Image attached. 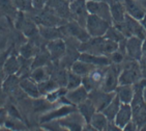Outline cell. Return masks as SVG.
<instances>
[{"label": "cell", "mask_w": 146, "mask_h": 131, "mask_svg": "<svg viewBox=\"0 0 146 131\" xmlns=\"http://www.w3.org/2000/svg\"><path fill=\"white\" fill-rule=\"evenodd\" d=\"M120 71L117 67H108V70L106 72L105 78L102 82L101 90L107 93L115 92L117 86H119V74Z\"/></svg>", "instance_id": "9"}, {"label": "cell", "mask_w": 146, "mask_h": 131, "mask_svg": "<svg viewBox=\"0 0 146 131\" xmlns=\"http://www.w3.org/2000/svg\"><path fill=\"white\" fill-rule=\"evenodd\" d=\"M16 4L20 9L28 11L32 7V0H16Z\"/></svg>", "instance_id": "36"}, {"label": "cell", "mask_w": 146, "mask_h": 131, "mask_svg": "<svg viewBox=\"0 0 146 131\" xmlns=\"http://www.w3.org/2000/svg\"><path fill=\"white\" fill-rule=\"evenodd\" d=\"M22 131H28V130H27V129H25V130H22Z\"/></svg>", "instance_id": "47"}, {"label": "cell", "mask_w": 146, "mask_h": 131, "mask_svg": "<svg viewBox=\"0 0 146 131\" xmlns=\"http://www.w3.org/2000/svg\"><path fill=\"white\" fill-rule=\"evenodd\" d=\"M47 50L50 55V57L53 60H59L66 51V46H65L64 41L61 39H56V40L50 41L47 45Z\"/></svg>", "instance_id": "14"}, {"label": "cell", "mask_w": 146, "mask_h": 131, "mask_svg": "<svg viewBox=\"0 0 146 131\" xmlns=\"http://www.w3.org/2000/svg\"><path fill=\"white\" fill-rule=\"evenodd\" d=\"M77 110V108L75 107V105L73 104H66V105H63L61 107H58L56 109H53V110L49 111L46 114H44L42 118H40V123H46L49 122V121H53V120H59L61 118L68 116V114L73 112V111Z\"/></svg>", "instance_id": "12"}, {"label": "cell", "mask_w": 146, "mask_h": 131, "mask_svg": "<svg viewBox=\"0 0 146 131\" xmlns=\"http://www.w3.org/2000/svg\"><path fill=\"white\" fill-rule=\"evenodd\" d=\"M20 86L22 88L23 91L25 92L26 94L30 96L31 98L33 99H37V98L40 97V92H39L38 88V84H37L35 81L33 80L29 79V78H24L20 81Z\"/></svg>", "instance_id": "19"}, {"label": "cell", "mask_w": 146, "mask_h": 131, "mask_svg": "<svg viewBox=\"0 0 146 131\" xmlns=\"http://www.w3.org/2000/svg\"><path fill=\"white\" fill-rule=\"evenodd\" d=\"M115 96V92L107 93V92L102 91L101 88H96V90H93V91L90 92L89 95H88V98L91 100L93 105L96 106V110L103 111Z\"/></svg>", "instance_id": "6"}, {"label": "cell", "mask_w": 146, "mask_h": 131, "mask_svg": "<svg viewBox=\"0 0 146 131\" xmlns=\"http://www.w3.org/2000/svg\"><path fill=\"white\" fill-rule=\"evenodd\" d=\"M109 123L110 122L107 117L102 111H96L91 118L89 125L96 131H106V129L109 126Z\"/></svg>", "instance_id": "21"}, {"label": "cell", "mask_w": 146, "mask_h": 131, "mask_svg": "<svg viewBox=\"0 0 146 131\" xmlns=\"http://www.w3.org/2000/svg\"><path fill=\"white\" fill-rule=\"evenodd\" d=\"M124 23L127 25V28L131 37H137L141 40H144L146 37V31L143 28L142 24L140 23V21L136 20L129 15H125Z\"/></svg>", "instance_id": "13"}, {"label": "cell", "mask_w": 146, "mask_h": 131, "mask_svg": "<svg viewBox=\"0 0 146 131\" xmlns=\"http://www.w3.org/2000/svg\"><path fill=\"white\" fill-rule=\"evenodd\" d=\"M3 126H5L7 128L13 129L14 131H22V130L27 129L26 128V125L22 122L21 119H17V118L11 117V116H9L5 124Z\"/></svg>", "instance_id": "30"}, {"label": "cell", "mask_w": 146, "mask_h": 131, "mask_svg": "<svg viewBox=\"0 0 146 131\" xmlns=\"http://www.w3.org/2000/svg\"><path fill=\"white\" fill-rule=\"evenodd\" d=\"M120 105H121L120 100L118 99L117 96H115V97L113 98L112 101L108 104L107 107L102 111V112L107 117L109 122H113L116 117V114H117L118 110H119V108H120Z\"/></svg>", "instance_id": "25"}, {"label": "cell", "mask_w": 146, "mask_h": 131, "mask_svg": "<svg viewBox=\"0 0 146 131\" xmlns=\"http://www.w3.org/2000/svg\"><path fill=\"white\" fill-rule=\"evenodd\" d=\"M48 0H32V5L35 9H42L47 4Z\"/></svg>", "instance_id": "40"}, {"label": "cell", "mask_w": 146, "mask_h": 131, "mask_svg": "<svg viewBox=\"0 0 146 131\" xmlns=\"http://www.w3.org/2000/svg\"><path fill=\"white\" fill-rule=\"evenodd\" d=\"M39 32L42 37L49 40H56L59 39V31L54 27H49V26H45V27H40L39 28Z\"/></svg>", "instance_id": "34"}, {"label": "cell", "mask_w": 146, "mask_h": 131, "mask_svg": "<svg viewBox=\"0 0 146 131\" xmlns=\"http://www.w3.org/2000/svg\"><path fill=\"white\" fill-rule=\"evenodd\" d=\"M77 109H78L79 112L83 116V118L85 119V121H86L87 124H89L92 116L98 111L96 108V106L93 105V103L91 102V100H90L89 98L86 99L85 101H83L82 103H80L79 105H77Z\"/></svg>", "instance_id": "20"}, {"label": "cell", "mask_w": 146, "mask_h": 131, "mask_svg": "<svg viewBox=\"0 0 146 131\" xmlns=\"http://www.w3.org/2000/svg\"><path fill=\"white\" fill-rule=\"evenodd\" d=\"M121 131H139V127L132 121V122H129L124 128H122Z\"/></svg>", "instance_id": "39"}, {"label": "cell", "mask_w": 146, "mask_h": 131, "mask_svg": "<svg viewBox=\"0 0 146 131\" xmlns=\"http://www.w3.org/2000/svg\"><path fill=\"white\" fill-rule=\"evenodd\" d=\"M146 86V79H141L134 84V98L131 106L133 110V122L141 128L146 126V102L143 96V90Z\"/></svg>", "instance_id": "1"}, {"label": "cell", "mask_w": 146, "mask_h": 131, "mask_svg": "<svg viewBox=\"0 0 146 131\" xmlns=\"http://www.w3.org/2000/svg\"><path fill=\"white\" fill-rule=\"evenodd\" d=\"M4 76H5V73H4V71H0V86L2 84L3 80H4Z\"/></svg>", "instance_id": "42"}, {"label": "cell", "mask_w": 146, "mask_h": 131, "mask_svg": "<svg viewBox=\"0 0 146 131\" xmlns=\"http://www.w3.org/2000/svg\"><path fill=\"white\" fill-rule=\"evenodd\" d=\"M78 59L89 63L91 65L96 66V67H108L111 65V59L106 55H94L86 53V52H82Z\"/></svg>", "instance_id": "17"}, {"label": "cell", "mask_w": 146, "mask_h": 131, "mask_svg": "<svg viewBox=\"0 0 146 131\" xmlns=\"http://www.w3.org/2000/svg\"><path fill=\"white\" fill-rule=\"evenodd\" d=\"M30 78L36 83H40L48 80L50 78V74L48 72V69L42 66V67H36L33 69V71L30 74Z\"/></svg>", "instance_id": "27"}, {"label": "cell", "mask_w": 146, "mask_h": 131, "mask_svg": "<svg viewBox=\"0 0 146 131\" xmlns=\"http://www.w3.org/2000/svg\"><path fill=\"white\" fill-rule=\"evenodd\" d=\"M143 96H144V99H145V102H146V86L143 90Z\"/></svg>", "instance_id": "45"}, {"label": "cell", "mask_w": 146, "mask_h": 131, "mask_svg": "<svg viewBox=\"0 0 146 131\" xmlns=\"http://www.w3.org/2000/svg\"><path fill=\"white\" fill-rule=\"evenodd\" d=\"M47 5L57 14H61L63 16L68 15L70 11V4L66 0H48Z\"/></svg>", "instance_id": "26"}, {"label": "cell", "mask_w": 146, "mask_h": 131, "mask_svg": "<svg viewBox=\"0 0 146 131\" xmlns=\"http://www.w3.org/2000/svg\"><path fill=\"white\" fill-rule=\"evenodd\" d=\"M42 127L47 129L48 131H68V129L63 127V126L58 122V120L49 121V122L42 123Z\"/></svg>", "instance_id": "35"}, {"label": "cell", "mask_w": 146, "mask_h": 131, "mask_svg": "<svg viewBox=\"0 0 146 131\" xmlns=\"http://www.w3.org/2000/svg\"><path fill=\"white\" fill-rule=\"evenodd\" d=\"M66 1H74V0H66Z\"/></svg>", "instance_id": "46"}, {"label": "cell", "mask_w": 146, "mask_h": 131, "mask_svg": "<svg viewBox=\"0 0 146 131\" xmlns=\"http://www.w3.org/2000/svg\"><path fill=\"white\" fill-rule=\"evenodd\" d=\"M142 50H143V54L146 55V37L143 40V43H142Z\"/></svg>", "instance_id": "43"}, {"label": "cell", "mask_w": 146, "mask_h": 131, "mask_svg": "<svg viewBox=\"0 0 146 131\" xmlns=\"http://www.w3.org/2000/svg\"><path fill=\"white\" fill-rule=\"evenodd\" d=\"M132 121H133V110L131 104H123V103H121L120 108L118 110L113 123L117 126L118 128H120L122 130V128H124Z\"/></svg>", "instance_id": "11"}, {"label": "cell", "mask_w": 146, "mask_h": 131, "mask_svg": "<svg viewBox=\"0 0 146 131\" xmlns=\"http://www.w3.org/2000/svg\"><path fill=\"white\" fill-rule=\"evenodd\" d=\"M21 68V63L19 61L16 56H11L9 59L6 60L3 67V71L5 73V75H14L16 74Z\"/></svg>", "instance_id": "28"}, {"label": "cell", "mask_w": 146, "mask_h": 131, "mask_svg": "<svg viewBox=\"0 0 146 131\" xmlns=\"http://www.w3.org/2000/svg\"><path fill=\"white\" fill-rule=\"evenodd\" d=\"M70 11L73 18L83 27L86 25L88 18L87 1L86 0H74L70 3Z\"/></svg>", "instance_id": "7"}, {"label": "cell", "mask_w": 146, "mask_h": 131, "mask_svg": "<svg viewBox=\"0 0 146 131\" xmlns=\"http://www.w3.org/2000/svg\"><path fill=\"white\" fill-rule=\"evenodd\" d=\"M80 86H82V77L77 75L76 73H74V72H72V71L68 72V82H66V86H65V88H68V91L77 88Z\"/></svg>", "instance_id": "33"}, {"label": "cell", "mask_w": 146, "mask_h": 131, "mask_svg": "<svg viewBox=\"0 0 146 131\" xmlns=\"http://www.w3.org/2000/svg\"><path fill=\"white\" fill-rule=\"evenodd\" d=\"M119 44L114 41L108 40L105 37H92L91 40L84 42L82 44L81 50L82 52H86L94 55H111L113 52H115L118 49Z\"/></svg>", "instance_id": "2"}, {"label": "cell", "mask_w": 146, "mask_h": 131, "mask_svg": "<svg viewBox=\"0 0 146 131\" xmlns=\"http://www.w3.org/2000/svg\"><path fill=\"white\" fill-rule=\"evenodd\" d=\"M140 23L142 24V26H143V28L145 29V31H146V15H145V16H144V17L140 20Z\"/></svg>", "instance_id": "41"}, {"label": "cell", "mask_w": 146, "mask_h": 131, "mask_svg": "<svg viewBox=\"0 0 146 131\" xmlns=\"http://www.w3.org/2000/svg\"><path fill=\"white\" fill-rule=\"evenodd\" d=\"M32 53H33V48H32V46L27 44L21 49V54L23 55L24 58H29V57L32 56Z\"/></svg>", "instance_id": "37"}, {"label": "cell", "mask_w": 146, "mask_h": 131, "mask_svg": "<svg viewBox=\"0 0 146 131\" xmlns=\"http://www.w3.org/2000/svg\"><path fill=\"white\" fill-rule=\"evenodd\" d=\"M9 118V112L4 108H0V126H3L5 124L6 120Z\"/></svg>", "instance_id": "38"}, {"label": "cell", "mask_w": 146, "mask_h": 131, "mask_svg": "<svg viewBox=\"0 0 146 131\" xmlns=\"http://www.w3.org/2000/svg\"><path fill=\"white\" fill-rule=\"evenodd\" d=\"M111 26L108 21L96 15H88L85 29L90 35V37H104L109 27Z\"/></svg>", "instance_id": "4"}, {"label": "cell", "mask_w": 146, "mask_h": 131, "mask_svg": "<svg viewBox=\"0 0 146 131\" xmlns=\"http://www.w3.org/2000/svg\"><path fill=\"white\" fill-rule=\"evenodd\" d=\"M88 95H89V93L87 92V90L83 86H80L77 88L70 90V91L66 92L65 99L73 105H79L80 103L88 99Z\"/></svg>", "instance_id": "15"}, {"label": "cell", "mask_w": 146, "mask_h": 131, "mask_svg": "<svg viewBox=\"0 0 146 131\" xmlns=\"http://www.w3.org/2000/svg\"><path fill=\"white\" fill-rule=\"evenodd\" d=\"M96 67V66L91 65L89 63H86V61H83V60H76L75 63L72 65V68H70V71L76 73L77 75L81 77L87 76L90 72L94 70Z\"/></svg>", "instance_id": "24"}, {"label": "cell", "mask_w": 146, "mask_h": 131, "mask_svg": "<svg viewBox=\"0 0 146 131\" xmlns=\"http://www.w3.org/2000/svg\"><path fill=\"white\" fill-rule=\"evenodd\" d=\"M122 4L124 6V9H125L127 15L131 16V17L136 19V20L140 21L146 15L145 9L136 0H123Z\"/></svg>", "instance_id": "16"}, {"label": "cell", "mask_w": 146, "mask_h": 131, "mask_svg": "<svg viewBox=\"0 0 146 131\" xmlns=\"http://www.w3.org/2000/svg\"><path fill=\"white\" fill-rule=\"evenodd\" d=\"M110 9H111V16H112V23L117 24V23H121L124 21L125 18V9L122 3L119 1H114L113 4L110 5Z\"/></svg>", "instance_id": "23"}, {"label": "cell", "mask_w": 146, "mask_h": 131, "mask_svg": "<svg viewBox=\"0 0 146 131\" xmlns=\"http://www.w3.org/2000/svg\"><path fill=\"white\" fill-rule=\"evenodd\" d=\"M68 30L70 31V33L73 37H77L78 40H80L81 42H87L90 39V35L88 34V32L86 31L85 27L81 26L78 22H72L68 24Z\"/></svg>", "instance_id": "22"}, {"label": "cell", "mask_w": 146, "mask_h": 131, "mask_svg": "<svg viewBox=\"0 0 146 131\" xmlns=\"http://www.w3.org/2000/svg\"><path fill=\"white\" fill-rule=\"evenodd\" d=\"M0 131H14L13 129H11V128H7V127H5V126H2L1 127V130Z\"/></svg>", "instance_id": "44"}, {"label": "cell", "mask_w": 146, "mask_h": 131, "mask_svg": "<svg viewBox=\"0 0 146 131\" xmlns=\"http://www.w3.org/2000/svg\"><path fill=\"white\" fill-rule=\"evenodd\" d=\"M1 127H2V126H0V130H1Z\"/></svg>", "instance_id": "48"}, {"label": "cell", "mask_w": 146, "mask_h": 131, "mask_svg": "<svg viewBox=\"0 0 146 131\" xmlns=\"http://www.w3.org/2000/svg\"><path fill=\"white\" fill-rule=\"evenodd\" d=\"M142 43L141 40L137 37H129L125 41V50L129 58L135 60H141L143 57V50H142Z\"/></svg>", "instance_id": "10"}, {"label": "cell", "mask_w": 146, "mask_h": 131, "mask_svg": "<svg viewBox=\"0 0 146 131\" xmlns=\"http://www.w3.org/2000/svg\"><path fill=\"white\" fill-rule=\"evenodd\" d=\"M58 122L68 131H83L87 124L83 116L78 111V109L59 119Z\"/></svg>", "instance_id": "5"}, {"label": "cell", "mask_w": 146, "mask_h": 131, "mask_svg": "<svg viewBox=\"0 0 146 131\" xmlns=\"http://www.w3.org/2000/svg\"><path fill=\"white\" fill-rule=\"evenodd\" d=\"M104 37H106V39H108V40L114 41L116 43H120V42H122V41H124L127 39L123 34L121 33L120 30L116 28L114 25L110 26L109 29L107 30V32H106V34H105Z\"/></svg>", "instance_id": "29"}, {"label": "cell", "mask_w": 146, "mask_h": 131, "mask_svg": "<svg viewBox=\"0 0 146 131\" xmlns=\"http://www.w3.org/2000/svg\"><path fill=\"white\" fill-rule=\"evenodd\" d=\"M37 84H38L39 92H40V94L42 95H47L48 93H50V92L60 88V86H58V83H57L55 80L50 79V78H49L48 80L44 81V82L37 83Z\"/></svg>", "instance_id": "31"}, {"label": "cell", "mask_w": 146, "mask_h": 131, "mask_svg": "<svg viewBox=\"0 0 146 131\" xmlns=\"http://www.w3.org/2000/svg\"><path fill=\"white\" fill-rule=\"evenodd\" d=\"M116 96L123 104H131L134 98V84H119L115 90Z\"/></svg>", "instance_id": "18"}, {"label": "cell", "mask_w": 146, "mask_h": 131, "mask_svg": "<svg viewBox=\"0 0 146 131\" xmlns=\"http://www.w3.org/2000/svg\"><path fill=\"white\" fill-rule=\"evenodd\" d=\"M142 70L138 60L132 59L127 61L121 69L119 74V84H135L142 79Z\"/></svg>", "instance_id": "3"}, {"label": "cell", "mask_w": 146, "mask_h": 131, "mask_svg": "<svg viewBox=\"0 0 146 131\" xmlns=\"http://www.w3.org/2000/svg\"><path fill=\"white\" fill-rule=\"evenodd\" d=\"M87 9L90 15H96L98 17L103 18L104 20L108 21L111 24L112 23V16H111V9L110 5L107 2L102 0H88Z\"/></svg>", "instance_id": "8"}, {"label": "cell", "mask_w": 146, "mask_h": 131, "mask_svg": "<svg viewBox=\"0 0 146 131\" xmlns=\"http://www.w3.org/2000/svg\"><path fill=\"white\" fill-rule=\"evenodd\" d=\"M66 92H68V88H63L62 86H60V88L48 93V94L46 95V99L48 100L50 103H54L64 97L65 95H66Z\"/></svg>", "instance_id": "32"}]
</instances>
